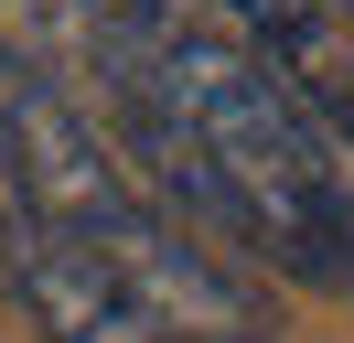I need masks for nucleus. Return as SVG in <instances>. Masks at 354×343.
Listing matches in <instances>:
<instances>
[{"mask_svg":"<svg viewBox=\"0 0 354 343\" xmlns=\"http://www.w3.org/2000/svg\"><path fill=\"white\" fill-rule=\"evenodd\" d=\"M236 11L268 43V64L311 97V118L354 150V0H236Z\"/></svg>","mask_w":354,"mask_h":343,"instance_id":"nucleus-2","label":"nucleus"},{"mask_svg":"<svg viewBox=\"0 0 354 343\" xmlns=\"http://www.w3.org/2000/svg\"><path fill=\"white\" fill-rule=\"evenodd\" d=\"M86 97L194 225L311 290H354V150L236 0H86Z\"/></svg>","mask_w":354,"mask_h":343,"instance_id":"nucleus-1","label":"nucleus"}]
</instances>
